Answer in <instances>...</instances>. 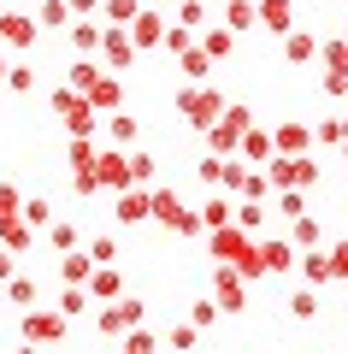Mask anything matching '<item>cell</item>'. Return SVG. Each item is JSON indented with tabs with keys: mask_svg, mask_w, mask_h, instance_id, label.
<instances>
[{
	"mask_svg": "<svg viewBox=\"0 0 348 354\" xmlns=\"http://www.w3.org/2000/svg\"><path fill=\"white\" fill-rule=\"evenodd\" d=\"M207 254H212V260H224V266H237L248 283L266 278V266H260V230L219 225V230H207Z\"/></svg>",
	"mask_w": 348,
	"mask_h": 354,
	"instance_id": "obj_1",
	"label": "cell"
},
{
	"mask_svg": "<svg viewBox=\"0 0 348 354\" xmlns=\"http://www.w3.org/2000/svg\"><path fill=\"white\" fill-rule=\"evenodd\" d=\"M148 218H154V225H165L172 236H189V242H201V236H207V230H201V218L189 213V207L177 201L172 189H160V183L148 189Z\"/></svg>",
	"mask_w": 348,
	"mask_h": 354,
	"instance_id": "obj_2",
	"label": "cell"
},
{
	"mask_svg": "<svg viewBox=\"0 0 348 354\" xmlns=\"http://www.w3.org/2000/svg\"><path fill=\"white\" fill-rule=\"evenodd\" d=\"M266 177H272V189H319V160L313 153H272Z\"/></svg>",
	"mask_w": 348,
	"mask_h": 354,
	"instance_id": "obj_3",
	"label": "cell"
},
{
	"mask_svg": "<svg viewBox=\"0 0 348 354\" xmlns=\"http://www.w3.org/2000/svg\"><path fill=\"white\" fill-rule=\"evenodd\" d=\"M53 113L65 118V130H71V136H95V124H100V113L83 101V88H71V83L53 88Z\"/></svg>",
	"mask_w": 348,
	"mask_h": 354,
	"instance_id": "obj_4",
	"label": "cell"
},
{
	"mask_svg": "<svg viewBox=\"0 0 348 354\" xmlns=\"http://www.w3.org/2000/svg\"><path fill=\"white\" fill-rule=\"evenodd\" d=\"M177 113H183L195 130H207L212 118L224 113V95H219V88H207V83H189V88H177Z\"/></svg>",
	"mask_w": 348,
	"mask_h": 354,
	"instance_id": "obj_5",
	"label": "cell"
},
{
	"mask_svg": "<svg viewBox=\"0 0 348 354\" xmlns=\"http://www.w3.org/2000/svg\"><path fill=\"white\" fill-rule=\"evenodd\" d=\"M65 165H71V189L83 195H100V177H95V148H89V136H71V148H65Z\"/></svg>",
	"mask_w": 348,
	"mask_h": 354,
	"instance_id": "obj_6",
	"label": "cell"
},
{
	"mask_svg": "<svg viewBox=\"0 0 348 354\" xmlns=\"http://www.w3.org/2000/svg\"><path fill=\"white\" fill-rule=\"evenodd\" d=\"M100 65H107V71H118V77L136 65V41H130L125 24H100Z\"/></svg>",
	"mask_w": 348,
	"mask_h": 354,
	"instance_id": "obj_7",
	"label": "cell"
},
{
	"mask_svg": "<svg viewBox=\"0 0 348 354\" xmlns=\"http://www.w3.org/2000/svg\"><path fill=\"white\" fill-rule=\"evenodd\" d=\"M65 330H71V319L59 313V307H24V342H65Z\"/></svg>",
	"mask_w": 348,
	"mask_h": 354,
	"instance_id": "obj_8",
	"label": "cell"
},
{
	"mask_svg": "<svg viewBox=\"0 0 348 354\" xmlns=\"http://www.w3.org/2000/svg\"><path fill=\"white\" fill-rule=\"evenodd\" d=\"M212 301L224 307V313H242V307H248V278H242L237 266H212Z\"/></svg>",
	"mask_w": 348,
	"mask_h": 354,
	"instance_id": "obj_9",
	"label": "cell"
},
{
	"mask_svg": "<svg viewBox=\"0 0 348 354\" xmlns=\"http://www.w3.org/2000/svg\"><path fill=\"white\" fill-rule=\"evenodd\" d=\"M142 313H148V307H142L136 295H112V307L95 319V325H100V337H125L130 325H142Z\"/></svg>",
	"mask_w": 348,
	"mask_h": 354,
	"instance_id": "obj_10",
	"label": "cell"
},
{
	"mask_svg": "<svg viewBox=\"0 0 348 354\" xmlns=\"http://www.w3.org/2000/svg\"><path fill=\"white\" fill-rule=\"evenodd\" d=\"M83 101L95 106V113H118V106H125V83H118V71H107V65H100L95 83L83 88Z\"/></svg>",
	"mask_w": 348,
	"mask_h": 354,
	"instance_id": "obj_11",
	"label": "cell"
},
{
	"mask_svg": "<svg viewBox=\"0 0 348 354\" xmlns=\"http://www.w3.org/2000/svg\"><path fill=\"white\" fill-rule=\"evenodd\" d=\"M36 36H42V24L30 12H0V41H6L12 53H30V48H36Z\"/></svg>",
	"mask_w": 348,
	"mask_h": 354,
	"instance_id": "obj_12",
	"label": "cell"
},
{
	"mask_svg": "<svg viewBox=\"0 0 348 354\" xmlns=\"http://www.w3.org/2000/svg\"><path fill=\"white\" fill-rule=\"evenodd\" d=\"M95 177H100V189H130V148L95 153Z\"/></svg>",
	"mask_w": 348,
	"mask_h": 354,
	"instance_id": "obj_13",
	"label": "cell"
},
{
	"mask_svg": "<svg viewBox=\"0 0 348 354\" xmlns=\"http://www.w3.org/2000/svg\"><path fill=\"white\" fill-rule=\"evenodd\" d=\"M254 24H260L266 36H289V30H295V6H289V0H254Z\"/></svg>",
	"mask_w": 348,
	"mask_h": 354,
	"instance_id": "obj_14",
	"label": "cell"
},
{
	"mask_svg": "<svg viewBox=\"0 0 348 354\" xmlns=\"http://www.w3.org/2000/svg\"><path fill=\"white\" fill-rule=\"evenodd\" d=\"M130 41H136V53H148V48H160V36H165V18H160V6H142L136 18H130Z\"/></svg>",
	"mask_w": 348,
	"mask_h": 354,
	"instance_id": "obj_15",
	"label": "cell"
},
{
	"mask_svg": "<svg viewBox=\"0 0 348 354\" xmlns=\"http://www.w3.org/2000/svg\"><path fill=\"white\" fill-rule=\"evenodd\" d=\"M148 189H154V183H148ZM148 189H142V183L118 189V201H112V218H118V225H148Z\"/></svg>",
	"mask_w": 348,
	"mask_h": 354,
	"instance_id": "obj_16",
	"label": "cell"
},
{
	"mask_svg": "<svg viewBox=\"0 0 348 354\" xmlns=\"http://www.w3.org/2000/svg\"><path fill=\"white\" fill-rule=\"evenodd\" d=\"M260 266H266V278H284L289 266H295V242L289 236H260Z\"/></svg>",
	"mask_w": 348,
	"mask_h": 354,
	"instance_id": "obj_17",
	"label": "cell"
},
{
	"mask_svg": "<svg viewBox=\"0 0 348 354\" xmlns=\"http://www.w3.org/2000/svg\"><path fill=\"white\" fill-rule=\"evenodd\" d=\"M295 260H301V283H313V290L336 283V272H331V254H324V242H319V248H301Z\"/></svg>",
	"mask_w": 348,
	"mask_h": 354,
	"instance_id": "obj_18",
	"label": "cell"
},
{
	"mask_svg": "<svg viewBox=\"0 0 348 354\" xmlns=\"http://www.w3.org/2000/svg\"><path fill=\"white\" fill-rule=\"evenodd\" d=\"M83 290H89V301H112V295H125V278H118V266H89Z\"/></svg>",
	"mask_w": 348,
	"mask_h": 354,
	"instance_id": "obj_19",
	"label": "cell"
},
{
	"mask_svg": "<svg viewBox=\"0 0 348 354\" xmlns=\"http://www.w3.org/2000/svg\"><path fill=\"white\" fill-rule=\"evenodd\" d=\"M30 242H36V225H24V213L0 218V248H12L18 260H24V254H30Z\"/></svg>",
	"mask_w": 348,
	"mask_h": 354,
	"instance_id": "obj_20",
	"label": "cell"
},
{
	"mask_svg": "<svg viewBox=\"0 0 348 354\" xmlns=\"http://www.w3.org/2000/svg\"><path fill=\"white\" fill-rule=\"evenodd\" d=\"M313 148V124H277L272 130V153H307Z\"/></svg>",
	"mask_w": 348,
	"mask_h": 354,
	"instance_id": "obj_21",
	"label": "cell"
},
{
	"mask_svg": "<svg viewBox=\"0 0 348 354\" xmlns=\"http://www.w3.org/2000/svg\"><path fill=\"white\" fill-rule=\"evenodd\" d=\"M230 213H237V201H230V195H224V189H212L207 195V201H201V230H219V225H230Z\"/></svg>",
	"mask_w": 348,
	"mask_h": 354,
	"instance_id": "obj_22",
	"label": "cell"
},
{
	"mask_svg": "<svg viewBox=\"0 0 348 354\" xmlns=\"http://www.w3.org/2000/svg\"><path fill=\"white\" fill-rule=\"evenodd\" d=\"M284 59L289 65H313L319 59V36H313V30H289L284 36Z\"/></svg>",
	"mask_w": 348,
	"mask_h": 354,
	"instance_id": "obj_23",
	"label": "cell"
},
{
	"mask_svg": "<svg viewBox=\"0 0 348 354\" xmlns=\"http://www.w3.org/2000/svg\"><path fill=\"white\" fill-rule=\"evenodd\" d=\"M65 41H71V53H89V59H95V53H100V24L71 18V24H65Z\"/></svg>",
	"mask_w": 348,
	"mask_h": 354,
	"instance_id": "obj_24",
	"label": "cell"
},
{
	"mask_svg": "<svg viewBox=\"0 0 348 354\" xmlns=\"http://www.w3.org/2000/svg\"><path fill=\"white\" fill-rule=\"evenodd\" d=\"M237 153H242V160H248V165H266V160H272V130H242V142H237Z\"/></svg>",
	"mask_w": 348,
	"mask_h": 354,
	"instance_id": "obj_25",
	"label": "cell"
},
{
	"mask_svg": "<svg viewBox=\"0 0 348 354\" xmlns=\"http://www.w3.org/2000/svg\"><path fill=\"white\" fill-rule=\"evenodd\" d=\"M42 230H48V248H53V254H71V248H83V230H77L71 218H48Z\"/></svg>",
	"mask_w": 348,
	"mask_h": 354,
	"instance_id": "obj_26",
	"label": "cell"
},
{
	"mask_svg": "<svg viewBox=\"0 0 348 354\" xmlns=\"http://www.w3.org/2000/svg\"><path fill=\"white\" fill-rule=\"evenodd\" d=\"M6 301H12V307H36L42 301V283L30 278V272H12V278H6Z\"/></svg>",
	"mask_w": 348,
	"mask_h": 354,
	"instance_id": "obj_27",
	"label": "cell"
},
{
	"mask_svg": "<svg viewBox=\"0 0 348 354\" xmlns=\"http://www.w3.org/2000/svg\"><path fill=\"white\" fill-rule=\"evenodd\" d=\"M289 242H295V254H301V248H319V242H324V230H319V218H307V213H295V218H289Z\"/></svg>",
	"mask_w": 348,
	"mask_h": 354,
	"instance_id": "obj_28",
	"label": "cell"
},
{
	"mask_svg": "<svg viewBox=\"0 0 348 354\" xmlns=\"http://www.w3.org/2000/svg\"><path fill=\"white\" fill-rule=\"evenodd\" d=\"M266 218H272V207H266V201H254V195H242V201H237V213H230V225H242V230H260Z\"/></svg>",
	"mask_w": 348,
	"mask_h": 354,
	"instance_id": "obj_29",
	"label": "cell"
},
{
	"mask_svg": "<svg viewBox=\"0 0 348 354\" xmlns=\"http://www.w3.org/2000/svg\"><path fill=\"white\" fill-rule=\"evenodd\" d=\"M107 136H112V148H130V142L142 136V124L130 113H107Z\"/></svg>",
	"mask_w": 348,
	"mask_h": 354,
	"instance_id": "obj_30",
	"label": "cell"
},
{
	"mask_svg": "<svg viewBox=\"0 0 348 354\" xmlns=\"http://www.w3.org/2000/svg\"><path fill=\"white\" fill-rule=\"evenodd\" d=\"M201 53H207V59H230V53H237V30H207V36H201Z\"/></svg>",
	"mask_w": 348,
	"mask_h": 354,
	"instance_id": "obj_31",
	"label": "cell"
},
{
	"mask_svg": "<svg viewBox=\"0 0 348 354\" xmlns=\"http://www.w3.org/2000/svg\"><path fill=\"white\" fill-rule=\"evenodd\" d=\"M89 266H95V260H83V248L59 254V283H83V278H89Z\"/></svg>",
	"mask_w": 348,
	"mask_h": 354,
	"instance_id": "obj_32",
	"label": "cell"
},
{
	"mask_svg": "<svg viewBox=\"0 0 348 354\" xmlns=\"http://www.w3.org/2000/svg\"><path fill=\"white\" fill-rule=\"evenodd\" d=\"M177 59H183V77H189V83H207V77H212V59H207L201 48H183Z\"/></svg>",
	"mask_w": 348,
	"mask_h": 354,
	"instance_id": "obj_33",
	"label": "cell"
},
{
	"mask_svg": "<svg viewBox=\"0 0 348 354\" xmlns=\"http://www.w3.org/2000/svg\"><path fill=\"white\" fill-rule=\"evenodd\" d=\"M36 24H42V30H65V24H71V6H65V0H42Z\"/></svg>",
	"mask_w": 348,
	"mask_h": 354,
	"instance_id": "obj_34",
	"label": "cell"
},
{
	"mask_svg": "<svg viewBox=\"0 0 348 354\" xmlns=\"http://www.w3.org/2000/svg\"><path fill=\"white\" fill-rule=\"evenodd\" d=\"M136 12H142V0H100V18L107 24H130Z\"/></svg>",
	"mask_w": 348,
	"mask_h": 354,
	"instance_id": "obj_35",
	"label": "cell"
},
{
	"mask_svg": "<svg viewBox=\"0 0 348 354\" xmlns=\"http://www.w3.org/2000/svg\"><path fill=\"white\" fill-rule=\"evenodd\" d=\"M83 307H89V290H83V283H65V290H59V313L65 319H83Z\"/></svg>",
	"mask_w": 348,
	"mask_h": 354,
	"instance_id": "obj_36",
	"label": "cell"
},
{
	"mask_svg": "<svg viewBox=\"0 0 348 354\" xmlns=\"http://www.w3.org/2000/svg\"><path fill=\"white\" fill-rule=\"evenodd\" d=\"M154 171H160V160H154V153H130V183H142V189H148Z\"/></svg>",
	"mask_w": 348,
	"mask_h": 354,
	"instance_id": "obj_37",
	"label": "cell"
},
{
	"mask_svg": "<svg viewBox=\"0 0 348 354\" xmlns=\"http://www.w3.org/2000/svg\"><path fill=\"white\" fill-rule=\"evenodd\" d=\"M224 18H230L224 30H254V0H230V6H224Z\"/></svg>",
	"mask_w": 348,
	"mask_h": 354,
	"instance_id": "obj_38",
	"label": "cell"
},
{
	"mask_svg": "<svg viewBox=\"0 0 348 354\" xmlns=\"http://www.w3.org/2000/svg\"><path fill=\"white\" fill-rule=\"evenodd\" d=\"M6 88L12 95H36V71L30 65H6Z\"/></svg>",
	"mask_w": 348,
	"mask_h": 354,
	"instance_id": "obj_39",
	"label": "cell"
},
{
	"mask_svg": "<svg viewBox=\"0 0 348 354\" xmlns=\"http://www.w3.org/2000/svg\"><path fill=\"white\" fill-rule=\"evenodd\" d=\"M313 142H319V148H336V142H342V113L319 118V124H313Z\"/></svg>",
	"mask_w": 348,
	"mask_h": 354,
	"instance_id": "obj_40",
	"label": "cell"
},
{
	"mask_svg": "<svg viewBox=\"0 0 348 354\" xmlns=\"http://www.w3.org/2000/svg\"><path fill=\"white\" fill-rule=\"evenodd\" d=\"M289 313H295V319H313V313H319V295H313V283H301V290L289 295Z\"/></svg>",
	"mask_w": 348,
	"mask_h": 354,
	"instance_id": "obj_41",
	"label": "cell"
},
{
	"mask_svg": "<svg viewBox=\"0 0 348 354\" xmlns=\"http://www.w3.org/2000/svg\"><path fill=\"white\" fill-rule=\"evenodd\" d=\"M195 177L207 183V189H219V183H224V153H207V160L195 165Z\"/></svg>",
	"mask_w": 348,
	"mask_h": 354,
	"instance_id": "obj_42",
	"label": "cell"
},
{
	"mask_svg": "<svg viewBox=\"0 0 348 354\" xmlns=\"http://www.w3.org/2000/svg\"><path fill=\"white\" fill-rule=\"evenodd\" d=\"M272 195H277V213H284V218L307 213V189H272Z\"/></svg>",
	"mask_w": 348,
	"mask_h": 354,
	"instance_id": "obj_43",
	"label": "cell"
},
{
	"mask_svg": "<svg viewBox=\"0 0 348 354\" xmlns=\"http://www.w3.org/2000/svg\"><path fill=\"white\" fill-rule=\"evenodd\" d=\"M319 59L331 65V71H348V41L336 36V41H319Z\"/></svg>",
	"mask_w": 348,
	"mask_h": 354,
	"instance_id": "obj_44",
	"label": "cell"
},
{
	"mask_svg": "<svg viewBox=\"0 0 348 354\" xmlns=\"http://www.w3.org/2000/svg\"><path fill=\"white\" fill-rule=\"evenodd\" d=\"M89 260H95V266H112V260H118V236H95V242H89Z\"/></svg>",
	"mask_w": 348,
	"mask_h": 354,
	"instance_id": "obj_45",
	"label": "cell"
},
{
	"mask_svg": "<svg viewBox=\"0 0 348 354\" xmlns=\"http://www.w3.org/2000/svg\"><path fill=\"white\" fill-rule=\"evenodd\" d=\"M95 71H100V65L89 59V53H77V59H71V88H89V83H95Z\"/></svg>",
	"mask_w": 348,
	"mask_h": 354,
	"instance_id": "obj_46",
	"label": "cell"
},
{
	"mask_svg": "<svg viewBox=\"0 0 348 354\" xmlns=\"http://www.w3.org/2000/svg\"><path fill=\"white\" fill-rule=\"evenodd\" d=\"M212 319H219V301H212V295L189 307V325H195V330H212Z\"/></svg>",
	"mask_w": 348,
	"mask_h": 354,
	"instance_id": "obj_47",
	"label": "cell"
},
{
	"mask_svg": "<svg viewBox=\"0 0 348 354\" xmlns=\"http://www.w3.org/2000/svg\"><path fill=\"white\" fill-rule=\"evenodd\" d=\"M319 88L331 101H348V71H319Z\"/></svg>",
	"mask_w": 348,
	"mask_h": 354,
	"instance_id": "obj_48",
	"label": "cell"
},
{
	"mask_svg": "<svg viewBox=\"0 0 348 354\" xmlns=\"http://www.w3.org/2000/svg\"><path fill=\"white\" fill-rule=\"evenodd\" d=\"M18 213H24V225H36V230H42V225H48V218H53V207L42 201V195H36V201H24V207H18Z\"/></svg>",
	"mask_w": 348,
	"mask_h": 354,
	"instance_id": "obj_49",
	"label": "cell"
},
{
	"mask_svg": "<svg viewBox=\"0 0 348 354\" xmlns=\"http://www.w3.org/2000/svg\"><path fill=\"white\" fill-rule=\"evenodd\" d=\"M331 254V272H336V283H348V236L336 242V248H324Z\"/></svg>",
	"mask_w": 348,
	"mask_h": 354,
	"instance_id": "obj_50",
	"label": "cell"
},
{
	"mask_svg": "<svg viewBox=\"0 0 348 354\" xmlns=\"http://www.w3.org/2000/svg\"><path fill=\"white\" fill-rule=\"evenodd\" d=\"M201 18H207V6H201V0H177V24H189V30H195Z\"/></svg>",
	"mask_w": 348,
	"mask_h": 354,
	"instance_id": "obj_51",
	"label": "cell"
},
{
	"mask_svg": "<svg viewBox=\"0 0 348 354\" xmlns=\"http://www.w3.org/2000/svg\"><path fill=\"white\" fill-rule=\"evenodd\" d=\"M165 342H177V348H195L201 330H195V325H172V330H165Z\"/></svg>",
	"mask_w": 348,
	"mask_h": 354,
	"instance_id": "obj_52",
	"label": "cell"
},
{
	"mask_svg": "<svg viewBox=\"0 0 348 354\" xmlns=\"http://www.w3.org/2000/svg\"><path fill=\"white\" fill-rule=\"evenodd\" d=\"M18 207H24V195H18V189H12V183H0V218H12V213H18Z\"/></svg>",
	"mask_w": 348,
	"mask_h": 354,
	"instance_id": "obj_53",
	"label": "cell"
},
{
	"mask_svg": "<svg viewBox=\"0 0 348 354\" xmlns=\"http://www.w3.org/2000/svg\"><path fill=\"white\" fill-rule=\"evenodd\" d=\"M12 272H18V254H12V248H0V283L12 278Z\"/></svg>",
	"mask_w": 348,
	"mask_h": 354,
	"instance_id": "obj_54",
	"label": "cell"
},
{
	"mask_svg": "<svg viewBox=\"0 0 348 354\" xmlns=\"http://www.w3.org/2000/svg\"><path fill=\"white\" fill-rule=\"evenodd\" d=\"M71 6V18H89V12H100V0H65Z\"/></svg>",
	"mask_w": 348,
	"mask_h": 354,
	"instance_id": "obj_55",
	"label": "cell"
},
{
	"mask_svg": "<svg viewBox=\"0 0 348 354\" xmlns=\"http://www.w3.org/2000/svg\"><path fill=\"white\" fill-rule=\"evenodd\" d=\"M0 83H6V53H0Z\"/></svg>",
	"mask_w": 348,
	"mask_h": 354,
	"instance_id": "obj_56",
	"label": "cell"
},
{
	"mask_svg": "<svg viewBox=\"0 0 348 354\" xmlns=\"http://www.w3.org/2000/svg\"><path fill=\"white\" fill-rule=\"evenodd\" d=\"M160 6H177V0H160Z\"/></svg>",
	"mask_w": 348,
	"mask_h": 354,
	"instance_id": "obj_57",
	"label": "cell"
},
{
	"mask_svg": "<svg viewBox=\"0 0 348 354\" xmlns=\"http://www.w3.org/2000/svg\"><path fill=\"white\" fill-rule=\"evenodd\" d=\"M342 41H348V30H342Z\"/></svg>",
	"mask_w": 348,
	"mask_h": 354,
	"instance_id": "obj_58",
	"label": "cell"
}]
</instances>
